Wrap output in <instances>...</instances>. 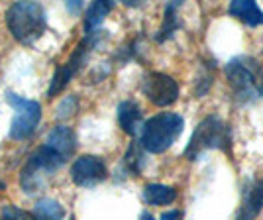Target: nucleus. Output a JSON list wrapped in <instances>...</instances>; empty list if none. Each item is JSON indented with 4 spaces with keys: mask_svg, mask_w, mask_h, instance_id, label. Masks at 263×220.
<instances>
[{
    "mask_svg": "<svg viewBox=\"0 0 263 220\" xmlns=\"http://www.w3.org/2000/svg\"><path fill=\"white\" fill-rule=\"evenodd\" d=\"M226 81L234 100L246 106L263 97V67L252 55H238L226 63Z\"/></svg>",
    "mask_w": 263,
    "mask_h": 220,
    "instance_id": "f257e3e1",
    "label": "nucleus"
},
{
    "mask_svg": "<svg viewBox=\"0 0 263 220\" xmlns=\"http://www.w3.org/2000/svg\"><path fill=\"white\" fill-rule=\"evenodd\" d=\"M6 24L10 33L20 44H35L47 28V18L37 2H14L6 12Z\"/></svg>",
    "mask_w": 263,
    "mask_h": 220,
    "instance_id": "f03ea898",
    "label": "nucleus"
},
{
    "mask_svg": "<svg viewBox=\"0 0 263 220\" xmlns=\"http://www.w3.org/2000/svg\"><path fill=\"white\" fill-rule=\"evenodd\" d=\"M183 116L175 112H161L142 124L140 145L149 154H163L177 142V138L183 134Z\"/></svg>",
    "mask_w": 263,
    "mask_h": 220,
    "instance_id": "7ed1b4c3",
    "label": "nucleus"
},
{
    "mask_svg": "<svg viewBox=\"0 0 263 220\" xmlns=\"http://www.w3.org/2000/svg\"><path fill=\"white\" fill-rule=\"evenodd\" d=\"M232 136L228 124L218 116H206L204 120L198 122L191 140L186 143L185 157L189 161H195L209 150H222L230 152Z\"/></svg>",
    "mask_w": 263,
    "mask_h": 220,
    "instance_id": "20e7f679",
    "label": "nucleus"
},
{
    "mask_svg": "<svg viewBox=\"0 0 263 220\" xmlns=\"http://www.w3.org/2000/svg\"><path fill=\"white\" fill-rule=\"evenodd\" d=\"M104 40H106V32H99V30L87 33V35L83 38V42L75 47V51L69 55V59H67L65 63L57 67L53 79H51V85L47 88V97H49V99H53L59 93H63V88L73 81V77H75L79 71L83 69V65L87 63L90 51H92L95 47H99Z\"/></svg>",
    "mask_w": 263,
    "mask_h": 220,
    "instance_id": "39448f33",
    "label": "nucleus"
},
{
    "mask_svg": "<svg viewBox=\"0 0 263 220\" xmlns=\"http://www.w3.org/2000/svg\"><path fill=\"white\" fill-rule=\"evenodd\" d=\"M63 163L65 161L57 154H53L51 150H47L45 145L35 150L22 169L20 181H22L24 191L26 193H35L40 187H44L47 177L53 175L59 167H63Z\"/></svg>",
    "mask_w": 263,
    "mask_h": 220,
    "instance_id": "423d86ee",
    "label": "nucleus"
},
{
    "mask_svg": "<svg viewBox=\"0 0 263 220\" xmlns=\"http://www.w3.org/2000/svg\"><path fill=\"white\" fill-rule=\"evenodd\" d=\"M6 102L14 110V118L10 124V138L12 140L30 138L42 120V104L37 100L24 99L22 95H16L12 90L6 93Z\"/></svg>",
    "mask_w": 263,
    "mask_h": 220,
    "instance_id": "0eeeda50",
    "label": "nucleus"
},
{
    "mask_svg": "<svg viewBox=\"0 0 263 220\" xmlns=\"http://www.w3.org/2000/svg\"><path fill=\"white\" fill-rule=\"evenodd\" d=\"M142 90L149 99V102H154L159 108L171 106L179 99V83L173 77L165 73H157V71H152L143 77Z\"/></svg>",
    "mask_w": 263,
    "mask_h": 220,
    "instance_id": "6e6552de",
    "label": "nucleus"
},
{
    "mask_svg": "<svg viewBox=\"0 0 263 220\" xmlns=\"http://www.w3.org/2000/svg\"><path fill=\"white\" fill-rule=\"evenodd\" d=\"M108 177L104 161L97 155H81L71 165V179L79 187H95Z\"/></svg>",
    "mask_w": 263,
    "mask_h": 220,
    "instance_id": "1a4fd4ad",
    "label": "nucleus"
},
{
    "mask_svg": "<svg viewBox=\"0 0 263 220\" xmlns=\"http://www.w3.org/2000/svg\"><path fill=\"white\" fill-rule=\"evenodd\" d=\"M44 145L59 155L63 161H67L77 150V136L69 126H55L53 130L47 134Z\"/></svg>",
    "mask_w": 263,
    "mask_h": 220,
    "instance_id": "9d476101",
    "label": "nucleus"
},
{
    "mask_svg": "<svg viewBox=\"0 0 263 220\" xmlns=\"http://www.w3.org/2000/svg\"><path fill=\"white\" fill-rule=\"evenodd\" d=\"M263 210V179L253 181L250 187L243 191V203H241L238 220H253Z\"/></svg>",
    "mask_w": 263,
    "mask_h": 220,
    "instance_id": "9b49d317",
    "label": "nucleus"
},
{
    "mask_svg": "<svg viewBox=\"0 0 263 220\" xmlns=\"http://www.w3.org/2000/svg\"><path fill=\"white\" fill-rule=\"evenodd\" d=\"M228 12L234 18H238L240 22L248 24L252 28L263 24V12L253 0H234L228 6Z\"/></svg>",
    "mask_w": 263,
    "mask_h": 220,
    "instance_id": "f8f14e48",
    "label": "nucleus"
},
{
    "mask_svg": "<svg viewBox=\"0 0 263 220\" xmlns=\"http://www.w3.org/2000/svg\"><path fill=\"white\" fill-rule=\"evenodd\" d=\"M118 122L120 128L128 136H136L142 128V108L134 100H124L118 106Z\"/></svg>",
    "mask_w": 263,
    "mask_h": 220,
    "instance_id": "ddd939ff",
    "label": "nucleus"
},
{
    "mask_svg": "<svg viewBox=\"0 0 263 220\" xmlns=\"http://www.w3.org/2000/svg\"><path fill=\"white\" fill-rule=\"evenodd\" d=\"M179 8H181V2H169L165 6L163 12V24L161 28L155 33V42L157 44H163L167 40L173 38V33L181 28V20H179Z\"/></svg>",
    "mask_w": 263,
    "mask_h": 220,
    "instance_id": "4468645a",
    "label": "nucleus"
},
{
    "mask_svg": "<svg viewBox=\"0 0 263 220\" xmlns=\"http://www.w3.org/2000/svg\"><path fill=\"white\" fill-rule=\"evenodd\" d=\"M143 167H145V154H143L142 145L132 142L128 152L122 157L120 171L126 177H138L143 171Z\"/></svg>",
    "mask_w": 263,
    "mask_h": 220,
    "instance_id": "2eb2a0df",
    "label": "nucleus"
},
{
    "mask_svg": "<svg viewBox=\"0 0 263 220\" xmlns=\"http://www.w3.org/2000/svg\"><path fill=\"white\" fill-rule=\"evenodd\" d=\"M143 198L145 203L149 205H157V207H163V205H171L175 203L177 191L169 185H161V183H149L143 187Z\"/></svg>",
    "mask_w": 263,
    "mask_h": 220,
    "instance_id": "dca6fc26",
    "label": "nucleus"
},
{
    "mask_svg": "<svg viewBox=\"0 0 263 220\" xmlns=\"http://www.w3.org/2000/svg\"><path fill=\"white\" fill-rule=\"evenodd\" d=\"M114 8V2L108 0H99V2H92L88 6L87 14H85V32H97L99 26L104 22V18L110 14V10Z\"/></svg>",
    "mask_w": 263,
    "mask_h": 220,
    "instance_id": "f3484780",
    "label": "nucleus"
},
{
    "mask_svg": "<svg viewBox=\"0 0 263 220\" xmlns=\"http://www.w3.org/2000/svg\"><path fill=\"white\" fill-rule=\"evenodd\" d=\"M33 220H65V209L53 198H42L33 207Z\"/></svg>",
    "mask_w": 263,
    "mask_h": 220,
    "instance_id": "a211bd4d",
    "label": "nucleus"
},
{
    "mask_svg": "<svg viewBox=\"0 0 263 220\" xmlns=\"http://www.w3.org/2000/svg\"><path fill=\"white\" fill-rule=\"evenodd\" d=\"M77 97L75 95H69L65 99L61 100V104L57 106V118L61 120V118H69V116H73L75 112H77Z\"/></svg>",
    "mask_w": 263,
    "mask_h": 220,
    "instance_id": "6ab92c4d",
    "label": "nucleus"
},
{
    "mask_svg": "<svg viewBox=\"0 0 263 220\" xmlns=\"http://www.w3.org/2000/svg\"><path fill=\"white\" fill-rule=\"evenodd\" d=\"M2 220H33V216L32 212H28V210L8 205V207L2 209Z\"/></svg>",
    "mask_w": 263,
    "mask_h": 220,
    "instance_id": "aec40b11",
    "label": "nucleus"
},
{
    "mask_svg": "<svg viewBox=\"0 0 263 220\" xmlns=\"http://www.w3.org/2000/svg\"><path fill=\"white\" fill-rule=\"evenodd\" d=\"M181 212L179 210H169V212H163L161 214V220H181Z\"/></svg>",
    "mask_w": 263,
    "mask_h": 220,
    "instance_id": "412c9836",
    "label": "nucleus"
},
{
    "mask_svg": "<svg viewBox=\"0 0 263 220\" xmlns=\"http://www.w3.org/2000/svg\"><path fill=\"white\" fill-rule=\"evenodd\" d=\"M67 8H69L71 12H79L81 8H83V2H69Z\"/></svg>",
    "mask_w": 263,
    "mask_h": 220,
    "instance_id": "4be33fe9",
    "label": "nucleus"
},
{
    "mask_svg": "<svg viewBox=\"0 0 263 220\" xmlns=\"http://www.w3.org/2000/svg\"><path fill=\"white\" fill-rule=\"evenodd\" d=\"M140 220H155V218L152 216V214H149V212H143L142 216H140Z\"/></svg>",
    "mask_w": 263,
    "mask_h": 220,
    "instance_id": "5701e85b",
    "label": "nucleus"
},
{
    "mask_svg": "<svg viewBox=\"0 0 263 220\" xmlns=\"http://www.w3.org/2000/svg\"><path fill=\"white\" fill-rule=\"evenodd\" d=\"M0 189H4V183H2V181H0Z\"/></svg>",
    "mask_w": 263,
    "mask_h": 220,
    "instance_id": "b1692460",
    "label": "nucleus"
}]
</instances>
